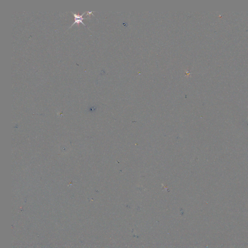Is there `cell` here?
Wrapping results in <instances>:
<instances>
[{
	"label": "cell",
	"instance_id": "1",
	"mask_svg": "<svg viewBox=\"0 0 248 248\" xmlns=\"http://www.w3.org/2000/svg\"><path fill=\"white\" fill-rule=\"evenodd\" d=\"M71 12L73 14L74 17H75V22H73V24H72L71 26L69 28L71 27L73 25H74V24H76V23L77 24H78V25H79L80 23H82V24H84V26H85L87 27V26H86V25H85V24L83 22H82V20H84V19H87V18H82V16H83V15H84V14H85L86 13V12H84V13H82L81 15H79V14L74 13L73 12Z\"/></svg>",
	"mask_w": 248,
	"mask_h": 248
}]
</instances>
